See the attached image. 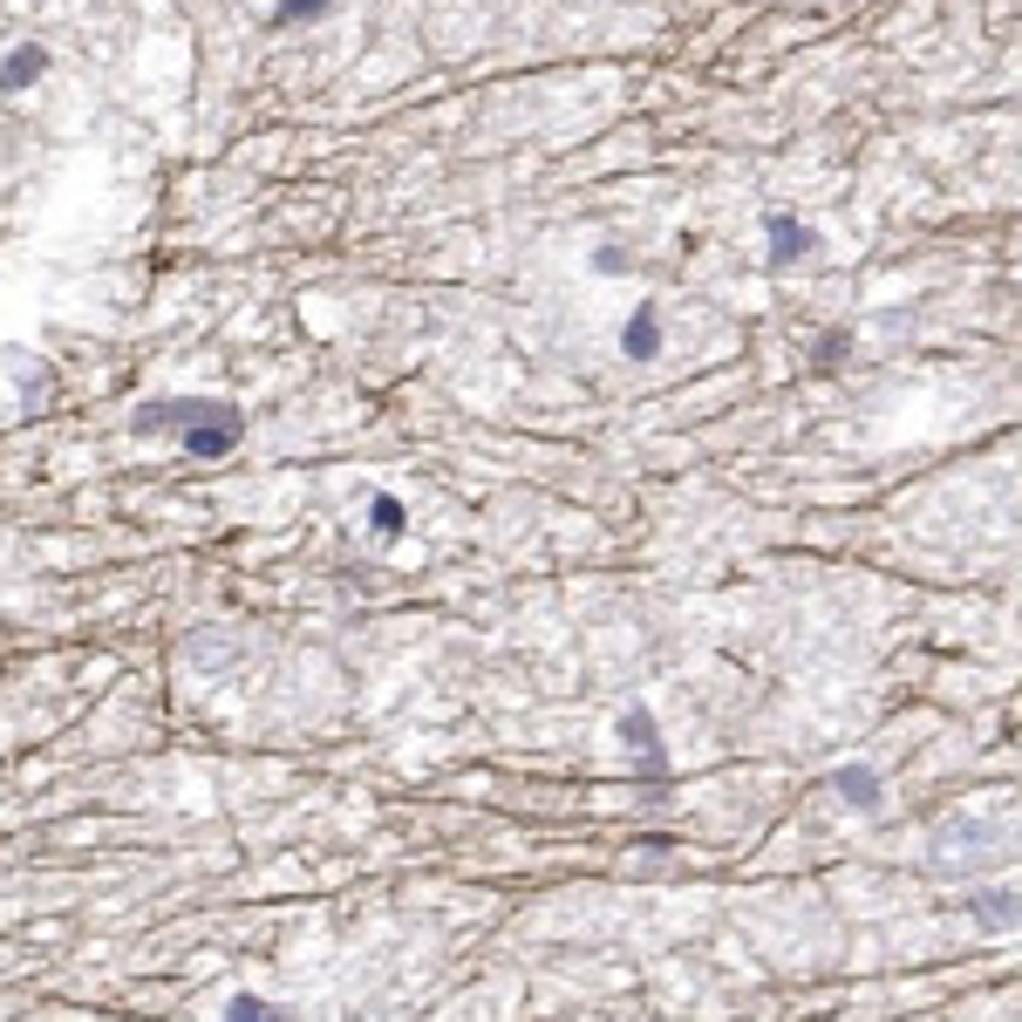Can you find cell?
I'll return each mask as SVG.
<instances>
[{"label": "cell", "mask_w": 1022, "mask_h": 1022, "mask_svg": "<svg viewBox=\"0 0 1022 1022\" xmlns=\"http://www.w3.org/2000/svg\"><path fill=\"white\" fill-rule=\"evenodd\" d=\"M137 429H178L191 457H225L239 444V409L232 403H143L137 409Z\"/></svg>", "instance_id": "6da1fadb"}, {"label": "cell", "mask_w": 1022, "mask_h": 1022, "mask_svg": "<svg viewBox=\"0 0 1022 1022\" xmlns=\"http://www.w3.org/2000/svg\"><path fill=\"white\" fill-rule=\"evenodd\" d=\"M620 736L635 743V750H641V770H648V777L661 784L668 757H661V736H654V716H648V710H627V716H620Z\"/></svg>", "instance_id": "7a4b0ae2"}, {"label": "cell", "mask_w": 1022, "mask_h": 1022, "mask_svg": "<svg viewBox=\"0 0 1022 1022\" xmlns=\"http://www.w3.org/2000/svg\"><path fill=\"white\" fill-rule=\"evenodd\" d=\"M620 348H627V355H635V362H648L654 348H661V313H654V307H635V321H627Z\"/></svg>", "instance_id": "3957f363"}, {"label": "cell", "mask_w": 1022, "mask_h": 1022, "mask_svg": "<svg viewBox=\"0 0 1022 1022\" xmlns=\"http://www.w3.org/2000/svg\"><path fill=\"white\" fill-rule=\"evenodd\" d=\"M42 68H49V55H42V49H21V55H8V68H0V89L14 96V89H28Z\"/></svg>", "instance_id": "277c9868"}, {"label": "cell", "mask_w": 1022, "mask_h": 1022, "mask_svg": "<svg viewBox=\"0 0 1022 1022\" xmlns=\"http://www.w3.org/2000/svg\"><path fill=\"white\" fill-rule=\"evenodd\" d=\"M770 253H777V259H805V253H811V232H805L798 219H770Z\"/></svg>", "instance_id": "5b68a950"}, {"label": "cell", "mask_w": 1022, "mask_h": 1022, "mask_svg": "<svg viewBox=\"0 0 1022 1022\" xmlns=\"http://www.w3.org/2000/svg\"><path fill=\"white\" fill-rule=\"evenodd\" d=\"M832 784H839V791H845V798H852L859 811H866V805H880V784H873V770H859V764H845V770H839Z\"/></svg>", "instance_id": "8992f818"}, {"label": "cell", "mask_w": 1022, "mask_h": 1022, "mask_svg": "<svg viewBox=\"0 0 1022 1022\" xmlns=\"http://www.w3.org/2000/svg\"><path fill=\"white\" fill-rule=\"evenodd\" d=\"M369 525H375L382 539H403V532H409V511H403L396 498H375V504H369Z\"/></svg>", "instance_id": "52a82bcc"}, {"label": "cell", "mask_w": 1022, "mask_h": 1022, "mask_svg": "<svg viewBox=\"0 0 1022 1022\" xmlns=\"http://www.w3.org/2000/svg\"><path fill=\"white\" fill-rule=\"evenodd\" d=\"M225 1022H287V1015L266 1009L259 996H232V1002H225Z\"/></svg>", "instance_id": "ba28073f"}, {"label": "cell", "mask_w": 1022, "mask_h": 1022, "mask_svg": "<svg viewBox=\"0 0 1022 1022\" xmlns=\"http://www.w3.org/2000/svg\"><path fill=\"white\" fill-rule=\"evenodd\" d=\"M313 14H328V0H280V8H273V21H280V28L313 21Z\"/></svg>", "instance_id": "9c48e42d"}]
</instances>
